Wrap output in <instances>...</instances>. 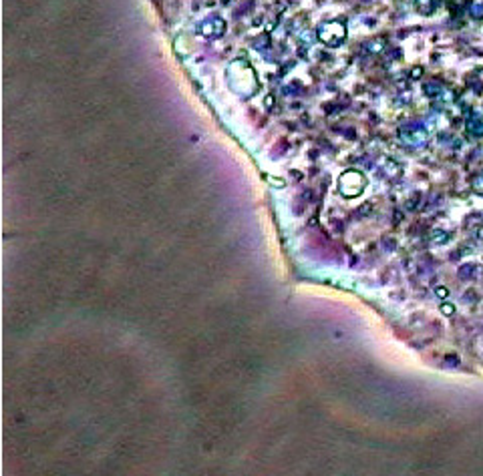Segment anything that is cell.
Here are the masks:
<instances>
[{"instance_id": "6da1fadb", "label": "cell", "mask_w": 483, "mask_h": 476, "mask_svg": "<svg viewBox=\"0 0 483 476\" xmlns=\"http://www.w3.org/2000/svg\"><path fill=\"white\" fill-rule=\"evenodd\" d=\"M467 129L473 135H483V117L481 115H473L471 119L467 121Z\"/></svg>"}]
</instances>
